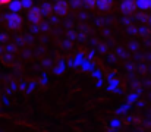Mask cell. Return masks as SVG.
<instances>
[{
	"label": "cell",
	"mask_w": 151,
	"mask_h": 132,
	"mask_svg": "<svg viewBox=\"0 0 151 132\" xmlns=\"http://www.w3.org/2000/svg\"><path fill=\"white\" fill-rule=\"evenodd\" d=\"M70 4H72V6H75V7H78V6H81V4H82V0H70Z\"/></svg>",
	"instance_id": "obj_19"
},
{
	"label": "cell",
	"mask_w": 151,
	"mask_h": 132,
	"mask_svg": "<svg viewBox=\"0 0 151 132\" xmlns=\"http://www.w3.org/2000/svg\"><path fill=\"white\" fill-rule=\"evenodd\" d=\"M138 97H139V94H138V92H134V94H131V95L128 97V103H129V104L135 103V101L138 100Z\"/></svg>",
	"instance_id": "obj_15"
},
{
	"label": "cell",
	"mask_w": 151,
	"mask_h": 132,
	"mask_svg": "<svg viewBox=\"0 0 151 132\" xmlns=\"http://www.w3.org/2000/svg\"><path fill=\"white\" fill-rule=\"evenodd\" d=\"M41 16H43V13H41V10H40V7H35V6H31V7H29V13H28V19H29V22H31V24H34V25H37V24L40 22V19H41Z\"/></svg>",
	"instance_id": "obj_1"
},
{
	"label": "cell",
	"mask_w": 151,
	"mask_h": 132,
	"mask_svg": "<svg viewBox=\"0 0 151 132\" xmlns=\"http://www.w3.org/2000/svg\"><path fill=\"white\" fill-rule=\"evenodd\" d=\"M53 10H54L57 15H65V13H66V10H68V4H66L65 1L59 0V1H57V4H54V6H53Z\"/></svg>",
	"instance_id": "obj_4"
},
{
	"label": "cell",
	"mask_w": 151,
	"mask_h": 132,
	"mask_svg": "<svg viewBox=\"0 0 151 132\" xmlns=\"http://www.w3.org/2000/svg\"><path fill=\"white\" fill-rule=\"evenodd\" d=\"M129 107H131V104H129V103H126V104H122V106L119 107L117 113H119V115H123V113H126V112L129 110Z\"/></svg>",
	"instance_id": "obj_13"
},
{
	"label": "cell",
	"mask_w": 151,
	"mask_h": 132,
	"mask_svg": "<svg viewBox=\"0 0 151 132\" xmlns=\"http://www.w3.org/2000/svg\"><path fill=\"white\" fill-rule=\"evenodd\" d=\"M103 85V79H97V87H101Z\"/></svg>",
	"instance_id": "obj_22"
},
{
	"label": "cell",
	"mask_w": 151,
	"mask_h": 132,
	"mask_svg": "<svg viewBox=\"0 0 151 132\" xmlns=\"http://www.w3.org/2000/svg\"><path fill=\"white\" fill-rule=\"evenodd\" d=\"M84 60H85L84 54H81V53H79V54H78V56H76V57L73 59V62H72L70 65H72V66H81V63H82Z\"/></svg>",
	"instance_id": "obj_11"
},
{
	"label": "cell",
	"mask_w": 151,
	"mask_h": 132,
	"mask_svg": "<svg viewBox=\"0 0 151 132\" xmlns=\"http://www.w3.org/2000/svg\"><path fill=\"white\" fill-rule=\"evenodd\" d=\"M135 6L138 9H151V0H135Z\"/></svg>",
	"instance_id": "obj_6"
},
{
	"label": "cell",
	"mask_w": 151,
	"mask_h": 132,
	"mask_svg": "<svg viewBox=\"0 0 151 132\" xmlns=\"http://www.w3.org/2000/svg\"><path fill=\"white\" fill-rule=\"evenodd\" d=\"M54 1H59V0H54Z\"/></svg>",
	"instance_id": "obj_24"
},
{
	"label": "cell",
	"mask_w": 151,
	"mask_h": 132,
	"mask_svg": "<svg viewBox=\"0 0 151 132\" xmlns=\"http://www.w3.org/2000/svg\"><path fill=\"white\" fill-rule=\"evenodd\" d=\"M47 82H49V76H47V75H44V76H43V79H41V84L44 85V84H47Z\"/></svg>",
	"instance_id": "obj_20"
},
{
	"label": "cell",
	"mask_w": 151,
	"mask_h": 132,
	"mask_svg": "<svg viewBox=\"0 0 151 132\" xmlns=\"http://www.w3.org/2000/svg\"><path fill=\"white\" fill-rule=\"evenodd\" d=\"M135 0H123L120 3V9L125 12V13H132L135 10Z\"/></svg>",
	"instance_id": "obj_3"
},
{
	"label": "cell",
	"mask_w": 151,
	"mask_h": 132,
	"mask_svg": "<svg viewBox=\"0 0 151 132\" xmlns=\"http://www.w3.org/2000/svg\"><path fill=\"white\" fill-rule=\"evenodd\" d=\"M91 72H93V76H94L96 79H101V72H100V71H97V69H93Z\"/></svg>",
	"instance_id": "obj_18"
},
{
	"label": "cell",
	"mask_w": 151,
	"mask_h": 132,
	"mask_svg": "<svg viewBox=\"0 0 151 132\" xmlns=\"http://www.w3.org/2000/svg\"><path fill=\"white\" fill-rule=\"evenodd\" d=\"M119 81L113 76V74L109 76V85H107V89L109 91H114V92H119Z\"/></svg>",
	"instance_id": "obj_5"
},
{
	"label": "cell",
	"mask_w": 151,
	"mask_h": 132,
	"mask_svg": "<svg viewBox=\"0 0 151 132\" xmlns=\"http://www.w3.org/2000/svg\"><path fill=\"white\" fill-rule=\"evenodd\" d=\"M40 10H41V13H43V15H47V13L51 10V6L49 4V3H44V4H43V7H40Z\"/></svg>",
	"instance_id": "obj_14"
},
{
	"label": "cell",
	"mask_w": 151,
	"mask_h": 132,
	"mask_svg": "<svg viewBox=\"0 0 151 132\" xmlns=\"http://www.w3.org/2000/svg\"><path fill=\"white\" fill-rule=\"evenodd\" d=\"M65 69H66V63H65V62H60V63L54 68V74H56V75H62V74L65 72Z\"/></svg>",
	"instance_id": "obj_10"
},
{
	"label": "cell",
	"mask_w": 151,
	"mask_h": 132,
	"mask_svg": "<svg viewBox=\"0 0 151 132\" xmlns=\"http://www.w3.org/2000/svg\"><path fill=\"white\" fill-rule=\"evenodd\" d=\"M21 4H22V7L29 9V7L32 6V0H21Z\"/></svg>",
	"instance_id": "obj_16"
},
{
	"label": "cell",
	"mask_w": 151,
	"mask_h": 132,
	"mask_svg": "<svg viewBox=\"0 0 151 132\" xmlns=\"http://www.w3.org/2000/svg\"><path fill=\"white\" fill-rule=\"evenodd\" d=\"M12 0H0V6H4V4H9Z\"/></svg>",
	"instance_id": "obj_21"
},
{
	"label": "cell",
	"mask_w": 151,
	"mask_h": 132,
	"mask_svg": "<svg viewBox=\"0 0 151 132\" xmlns=\"http://www.w3.org/2000/svg\"><path fill=\"white\" fill-rule=\"evenodd\" d=\"M9 9H10L12 12H19V10L22 9L21 0H12V1L9 3Z\"/></svg>",
	"instance_id": "obj_9"
},
{
	"label": "cell",
	"mask_w": 151,
	"mask_h": 132,
	"mask_svg": "<svg viewBox=\"0 0 151 132\" xmlns=\"http://www.w3.org/2000/svg\"><path fill=\"white\" fill-rule=\"evenodd\" d=\"M96 6H97L100 10H107V9L111 6V0H97V1H96Z\"/></svg>",
	"instance_id": "obj_7"
},
{
	"label": "cell",
	"mask_w": 151,
	"mask_h": 132,
	"mask_svg": "<svg viewBox=\"0 0 151 132\" xmlns=\"http://www.w3.org/2000/svg\"><path fill=\"white\" fill-rule=\"evenodd\" d=\"M81 69H82L84 72H91V71L94 69V65H93V62H91L90 59H88V60L85 59V60L81 63Z\"/></svg>",
	"instance_id": "obj_8"
},
{
	"label": "cell",
	"mask_w": 151,
	"mask_h": 132,
	"mask_svg": "<svg viewBox=\"0 0 151 132\" xmlns=\"http://www.w3.org/2000/svg\"><path fill=\"white\" fill-rule=\"evenodd\" d=\"M150 25H151V18H150Z\"/></svg>",
	"instance_id": "obj_23"
},
{
	"label": "cell",
	"mask_w": 151,
	"mask_h": 132,
	"mask_svg": "<svg viewBox=\"0 0 151 132\" xmlns=\"http://www.w3.org/2000/svg\"><path fill=\"white\" fill-rule=\"evenodd\" d=\"M96 1L97 0H82V4H85L88 7H94L96 6Z\"/></svg>",
	"instance_id": "obj_17"
},
{
	"label": "cell",
	"mask_w": 151,
	"mask_h": 132,
	"mask_svg": "<svg viewBox=\"0 0 151 132\" xmlns=\"http://www.w3.org/2000/svg\"><path fill=\"white\" fill-rule=\"evenodd\" d=\"M122 126V122L119 120V119H113V120H110V128L111 129H119Z\"/></svg>",
	"instance_id": "obj_12"
},
{
	"label": "cell",
	"mask_w": 151,
	"mask_h": 132,
	"mask_svg": "<svg viewBox=\"0 0 151 132\" xmlns=\"http://www.w3.org/2000/svg\"><path fill=\"white\" fill-rule=\"evenodd\" d=\"M6 21H7V25H9V28H12V30H16V28H19V25H21V16L16 13V12H12L10 15H7L6 16Z\"/></svg>",
	"instance_id": "obj_2"
}]
</instances>
